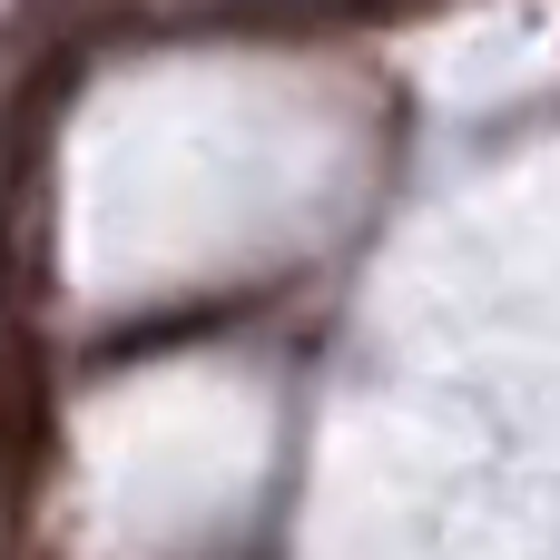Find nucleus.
<instances>
[{"mask_svg":"<svg viewBox=\"0 0 560 560\" xmlns=\"http://www.w3.org/2000/svg\"><path fill=\"white\" fill-rule=\"evenodd\" d=\"M49 463V374H39V335H0V512H30Z\"/></svg>","mask_w":560,"mask_h":560,"instance_id":"nucleus-1","label":"nucleus"}]
</instances>
